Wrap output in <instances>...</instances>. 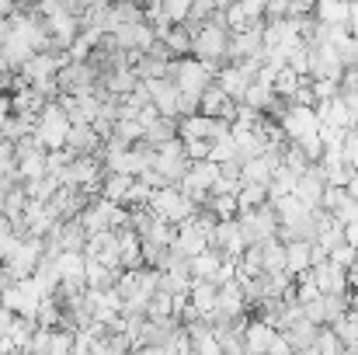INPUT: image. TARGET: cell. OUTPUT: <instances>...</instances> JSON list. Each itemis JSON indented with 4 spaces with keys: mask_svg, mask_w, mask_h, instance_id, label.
Masks as SVG:
<instances>
[{
    "mask_svg": "<svg viewBox=\"0 0 358 355\" xmlns=\"http://www.w3.org/2000/svg\"><path fill=\"white\" fill-rule=\"evenodd\" d=\"M52 265L59 272V282H84V265H87L84 251H59Z\"/></svg>",
    "mask_w": 358,
    "mask_h": 355,
    "instance_id": "obj_23",
    "label": "cell"
},
{
    "mask_svg": "<svg viewBox=\"0 0 358 355\" xmlns=\"http://www.w3.org/2000/svg\"><path fill=\"white\" fill-rule=\"evenodd\" d=\"M345 195L358 202V171H352V178H348V185H345Z\"/></svg>",
    "mask_w": 358,
    "mask_h": 355,
    "instance_id": "obj_58",
    "label": "cell"
},
{
    "mask_svg": "<svg viewBox=\"0 0 358 355\" xmlns=\"http://www.w3.org/2000/svg\"><path fill=\"white\" fill-rule=\"evenodd\" d=\"M237 227L247 244H264L271 237H278V216H275V206L264 202L257 209H247V213H237Z\"/></svg>",
    "mask_w": 358,
    "mask_h": 355,
    "instance_id": "obj_7",
    "label": "cell"
},
{
    "mask_svg": "<svg viewBox=\"0 0 358 355\" xmlns=\"http://www.w3.org/2000/svg\"><path fill=\"white\" fill-rule=\"evenodd\" d=\"M247 21H264V0H234Z\"/></svg>",
    "mask_w": 358,
    "mask_h": 355,
    "instance_id": "obj_49",
    "label": "cell"
},
{
    "mask_svg": "<svg viewBox=\"0 0 358 355\" xmlns=\"http://www.w3.org/2000/svg\"><path fill=\"white\" fill-rule=\"evenodd\" d=\"M178 254H185V258H195V254H202L206 247H209V240L206 234L192 223V220H185L181 227H178V234H174V244H171Z\"/></svg>",
    "mask_w": 358,
    "mask_h": 355,
    "instance_id": "obj_19",
    "label": "cell"
},
{
    "mask_svg": "<svg viewBox=\"0 0 358 355\" xmlns=\"http://www.w3.org/2000/svg\"><path fill=\"white\" fill-rule=\"evenodd\" d=\"M63 63H66V53H52V49H49V53H35L17 74H21L24 84H38V81H52Z\"/></svg>",
    "mask_w": 358,
    "mask_h": 355,
    "instance_id": "obj_9",
    "label": "cell"
},
{
    "mask_svg": "<svg viewBox=\"0 0 358 355\" xmlns=\"http://www.w3.org/2000/svg\"><path fill=\"white\" fill-rule=\"evenodd\" d=\"M296 181H299V174L289 171L285 164H278V167L271 171V181H268V202H275V199H282V195H292V192H296Z\"/></svg>",
    "mask_w": 358,
    "mask_h": 355,
    "instance_id": "obj_28",
    "label": "cell"
},
{
    "mask_svg": "<svg viewBox=\"0 0 358 355\" xmlns=\"http://www.w3.org/2000/svg\"><path fill=\"white\" fill-rule=\"evenodd\" d=\"M261 272H264V275L285 272V244H282L278 237H271V240L261 244Z\"/></svg>",
    "mask_w": 358,
    "mask_h": 355,
    "instance_id": "obj_29",
    "label": "cell"
},
{
    "mask_svg": "<svg viewBox=\"0 0 358 355\" xmlns=\"http://www.w3.org/2000/svg\"><path fill=\"white\" fill-rule=\"evenodd\" d=\"M271 206H275L278 227H289V223H296V220H303V216L310 213V206H303L296 195H282V199H275Z\"/></svg>",
    "mask_w": 358,
    "mask_h": 355,
    "instance_id": "obj_32",
    "label": "cell"
},
{
    "mask_svg": "<svg viewBox=\"0 0 358 355\" xmlns=\"http://www.w3.org/2000/svg\"><path fill=\"white\" fill-rule=\"evenodd\" d=\"M157 118H160V112H157L153 105H143V109L136 112V122H139V129H143V132H146V129H150Z\"/></svg>",
    "mask_w": 358,
    "mask_h": 355,
    "instance_id": "obj_53",
    "label": "cell"
},
{
    "mask_svg": "<svg viewBox=\"0 0 358 355\" xmlns=\"http://www.w3.org/2000/svg\"><path fill=\"white\" fill-rule=\"evenodd\" d=\"M80 227H84V234H101V230H122V227H129V209L119 206V202H108V199H101V195H94L84 209H80Z\"/></svg>",
    "mask_w": 358,
    "mask_h": 355,
    "instance_id": "obj_3",
    "label": "cell"
},
{
    "mask_svg": "<svg viewBox=\"0 0 358 355\" xmlns=\"http://www.w3.org/2000/svg\"><path fill=\"white\" fill-rule=\"evenodd\" d=\"M129 185H132V178H129V174H105V178H101V199L125 206Z\"/></svg>",
    "mask_w": 358,
    "mask_h": 355,
    "instance_id": "obj_35",
    "label": "cell"
},
{
    "mask_svg": "<svg viewBox=\"0 0 358 355\" xmlns=\"http://www.w3.org/2000/svg\"><path fill=\"white\" fill-rule=\"evenodd\" d=\"M3 88H10V77H7V74H0V91H3Z\"/></svg>",
    "mask_w": 358,
    "mask_h": 355,
    "instance_id": "obj_60",
    "label": "cell"
},
{
    "mask_svg": "<svg viewBox=\"0 0 358 355\" xmlns=\"http://www.w3.org/2000/svg\"><path fill=\"white\" fill-rule=\"evenodd\" d=\"M289 18V0H264V21Z\"/></svg>",
    "mask_w": 358,
    "mask_h": 355,
    "instance_id": "obj_51",
    "label": "cell"
},
{
    "mask_svg": "<svg viewBox=\"0 0 358 355\" xmlns=\"http://www.w3.org/2000/svg\"><path fill=\"white\" fill-rule=\"evenodd\" d=\"M230 136H234V143H237V160H250V157H261L264 153V136L257 132V129H237V125H230Z\"/></svg>",
    "mask_w": 358,
    "mask_h": 355,
    "instance_id": "obj_22",
    "label": "cell"
},
{
    "mask_svg": "<svg viewBox=\"0 0 358 355\" xmlns=\"http://www.w3.org/2000/svg\"><path fill=\"white\" fill-rule=\"evenodd\" d=\"M271 164L264 160V157H250V160H243L240 164V178L243 181H254V185H264L268 188V181H271Z\"/></svg>",
    "mask_w": 358,
    "mask_h": 355,
    "instance_id": "obj_36",
    "label": "cell"
},
{
    "mask_svg": "<svg viewBox=\"0 0 358 355\" xmlns=\"http://www.w3.org/2000/svg\"><path fill=\"white\" fill-rule=\"evenodd\" d=\"M348 7H352V0H317L313 18L320 25H348Z\"/></svg>",
    "mask_w": 358,
    "mask_h": 355,
    "instance_id": "obj_27",
    "label": "cell"
},
{
    "mask_svg": "<svg viewBox=\"0 0 358 355\" xmlns=\"http://www.w3.org/2000/svg\"><path fill=\"white\" fill-rule=\"evenodd\" d=\"M230 4H234V0H213V7H216V11H227Z\"/></svg>",
    "mask_w": 358,
    "mask_h": 355,
    "instance_id": "obj_59",
    "label": "cell"
},
{
    "mask_svg": "<svg viewBox=\"0 0 358 355\" xmlns=\"http://www.w3.org/2000/svg\"><path fill=\"white\" fill-rule=\"evenodd\" d=\"M220 261H223V254H220V251H213V247H206L202 254L188 258V272H192V279H209V282H213V275H216Z\"/></svg>",
    "mask_w": 358,
    "mask_h": 355,
    "instance_id": "obj_30",
    "label": "cell"
},
{
    "mask_svg": "<svg viewBox=\"0 0 358 355\" xmlns=\"http://www.w3.org/2000/svg\"><path fill=\"white\" fill-rule=\"evenodd\" d=\"M14 171H17V181H35V178H45V150H14Z\"/></svg>",
    "mask_w": 358,
    "mask_h": 355,
    "instance_id": "obj_18",
    "label": "cell"
},
{
    "mask_svg": "<svg viewBox=\"0 0 358 355\" xmlns=\"http://www.w3.org/2000/svg\"><path fill=\"white\" fill-rule=\"evenodd\" d=\"M227 49H230V32H227L223 25L206 21V25H199V28L192 32V56H195L199 63H206L213 74L227 63Z\"/></svg>",
    "mask_w": 358,
    "mask_h": 355,
    "instance_id": "obj_1",
    "label": "cell"
},
{
    "mask_svg": "<svg viewBox=\"0 0 358 355\" xmlns=\"http://www.w3.org/2000/svg\"><path fill=\"white\" fill-rule=\"evenodd\" d=\"M345 244H352V247H358V220H352V223H345Z\"/></svg>",
    "mask_w": 358,
    "mask_h": 355,
    "instance_id": "obj_56",
    "label": "cell"
},
{
    "mask_svg": "<svg viewBox=\"0 0 358 355\" xmlns=\"http://www.w3.org/2000/svg\"><path fill=\"white\" fill-rule=\"evenodd\" d=\"M268 355H292V345L285 342V335H282V331H278V335H275V342L268 345Z\"/></svg>",
    "mask_w": 358,
    "mask_h": 355,
    "instance_id": "obj_54",
    "label": "cell"
},
{
    "mask_svg": "<svg viewBox=\"0 0 358 355\" xmlns=\"http://www.w3.org/2000/svg\"><path fill=\"white\" fill-rule=\"evenodd\" d=\"M21 188H24V195H28L31 202H49V199L56 195V188H59V185H56V178H49V174H45V178L24 181Z\"/></svg>",
    "mask_w": 358,
    "mask_h": 355,
    "instance_id": "obj_40",
    "label": "cell"
},
{
    "mask_svg": "<svg viewBox=\"0 0 358 355\" xmlns=\"http://www.w3.org/2000/svg\"><path fill=\"white\" fill-rule=\"evenodd\" d=\"M146 209H150L157 220H164V223H171V227H181L185 220H192V213H195L199 206H195L178 185H164V188H153Z\"/></svg>",
    "mask_w": 358,
    "mask_h": 355,
    "instance_id": "obj_2",
    "label": "cell"
},
{
    "mask_svg": "<svg viewBox=\"0 0 358 355\" xmlns=\"http://www.w3.org/2000/svg\"><path fill=\"white\" fill-rule=\"evenodd\" d=\"M160 7H164V18L171 25H185L188 11H192V0H160Z\"/></svg>",
    "mask_w": 358,
    "mask_h": 355,
    "instance_id": "obj_45",
    "label": "cell"
},
{
    "mask_svg": "<svg viewBox=\"0 0 358 355\" xmlns=\"http://www.w3.org/2000/svg\"><path fill=\"white\" fill-rule=\"evenodd\" d=\"M112 4H143V0H112Z\"/></svg>",
    "mask_w": 358,
    "mask_h": 355,
    "instance_id": "obj_62",
    "label": "cell"
},
{
    "mask_svg": "<svg viewBox=\"0 0 358 355\" xmlns=\"http://www.w3.org/2000/svg\"><path fill=\"white\" fill-rule=\"evenodd\" d=\"M303 81L306 77H299L296 70H289V67H282L278 74H275V81H271V91H275V98H282V102H289L299 88H303Z\"/></svg>",
    "mask_w": 358,
    "mask_h": 355,
    "instance_id": "obj_34",
    "label": "cell"
},
{
    "mask_svg": "<svg viewBox=\"0 0 358 355\" xmlns=\"http://www.w3.org/2000/svg\"><path fill=\"white\" fill-rule=\"evenodd\" d=\"M240 105H247V109H254V112H261V116H268V112H271V105H275V91L254 81V84H250V88L243 91V98H240Z\"/></svg>",
    "mask_w": 358,
    "mask_h": 355,
    "instance_id": "obj_31",
    "label": "cell"
},
{
    "mask_svg": "<svg viewBox=\"0 0 358 355\" xmlns=\"http://www.w3.org/2000/svg\"><path fill=\"white\" fill-rule=\"evenodd\" d=\"M188 153H185V143L174 136V139H167V143H157L153 146V167L150 171H157L167 185H178L185 174H188Z\"/></svg>",
    "mask_w": 358,
    "mask_h": 355,
    "instance_id": "obj_6",
    "label": "cell"
},
{
    "mask_svg": "<svg viewBox=\"0 0 358 355\" xmlns=\"http://www.w3.org/2000/svg\"><path fill=\"white\" fill-rule=\"evenodd\" d=\"M101 136L91 129V125H70V132H66V153L70 157H98V150H101Z\"/></svg>",
    "mask_w": 358,
    "mask_h": 355,
    "instance_id": "obj_14",
    "label": "cell"
},
{
    "mask_svg": "<svg viewBox=\"0 0 358 355\" xmlns=\"http://www.w3.org/2000/svg\"><path fill=\"white\" fill-rule=\"evenodd\" d=\"M310 247H313V240H285V272L292 279L310 272Z\"/></svg>",
    "mask_w": 358,
    "mask_h": 355,
    "instance_id": "obj_25",
    "label": "cell"
},
{
    "mask_svg": "<svg viewBox=\"0 0 358 355\" xmlns=\"http://www.w3.org/2000/svg\"><path fill=\"white\" fill-rule=\"evenodd\" d=\"M164 317H174V296L157 289L146 303V321H164Z\"/></svg>",
    "mask_w": 358,
    "mask_h": 355,
    "instance_id": "obj_42",
    "label": "cell"
},
{
    "mask_svg": "<svg viewBox=\"0 0 358 355\" xmlns=\"http://www.w3.org/2000/svg\"><path fill=\"white\" fill-rule=\"evenodd\" d=\"M285 335V342L292 345V352H303V349H313V342H317V335H320V328L317 324H310V321H299V324H292L289 331H282Z\"/></svg>",
    "mask_w": 358,
    "mask_h": 355,
    "instance_id": "obj_33",
    "label": "cell"
},
{
    "mask_svg": "<svg viewBox=\"0 0 358 355\" xmlns=\"http://www.w3.org/2000/svg\"><path fill=\"white\" fill-rule=\"evenodd\" d=\"M213 77L216 74L206 63H199L195 56H181V60H171L167 63V81H174V88L181 95H192V98H199L213 84Z\"/></svg>",
    "mask_w": 358,
    "mask_h": 355,
    "instance_id": "obj_5",
    "label": "cell"
},
{
    "mask_svg": "<svg viewBox=\"0 0 358 355\" xmlns=\"http://www.w3.org/2000/svg\"><path fill=\"white\" fill-rule=\"evenodd\" d=\"M324 188H327V174H324V167H320V164H310V167L299 174V181H296V192H292V195H296L303 206L320 209Z\"/></svg>",
    "mask_w": 358,
    "mask_h": 355,
    "instance_id": "obj_10",
    "label": "cell"
},
{
    "mask_svg": "<svg viewBox=\"0 0 358 355\" xmlns=\"http://www.w3.org/2000/svg\"><path fill=\"white\" fill-rule=\"evenodd\" d=\"M331 331L338 335V342H341V345H352V342L358 338V314H355V310L341 314V317L331 324Z\"/></svg>",
    "mask_w": 358,
    "mask_h": 355,
    "instance_id": "obj_43",
    "label": "cell"
},
{
    "mask_svg": "<svg viewBox=\"0 0 358 355\" xmlns=\"http://www.w3.org/2000/svg\"><path fill=\"white\" fill-rule=\"evenodd\" d=\"M268 202V188L264 185H254V181H243L237 192V213H247V209H257Z\"/></svg>",
    "mask_w": 358,
    "mask_h": 355,
    "instance_id": "obj_37",
    "label": "cell"
},
{
    "mask_svg": "<svg viewBox=\"0 0 358 355\" xmlns=\"http://www.w3.org/2000/svg\"><path fill=\"white\" fill-rule=\"evenodd\" d=\"M209 160H213V164L237 160V143H234V136H230V132H223V136H216V139L209 143Z\"/></svg>",
    "mask_w": 358,
    "mask_h": 355,
    "instance_id": "obj_39",
    "label": "cell"
},
{
    "mask_svg": "<svg viewBox=\"0 0 358 355\" xmlns=\"http://www.w3.org/2000/svg\"><path fill=\"white\" fill-rule=\"evenodd\" d=\"M331 216H334L341 227H345V223H352V220H358V202L355 199H345L338 209H331Z\"/></svg>",
    "mask_w": 358,
    "mask_h": 355,
    "instance_id": "obj_48",
    "label": "cell"
},
{
    "mask_svg": "<svg viewBox=\"0 0 358 355\" xmlns=\"http://www.w3.org/2000/svg\"><path fill=\"white\" fill-rule=\"evenodd\" d=\"M112 42L119 46L122 53H146L157 42V35H153V28L146 21H139V25H119L112 32Z\"/></svg>",
    "mask_w": 358,
    "mask_h": 355,
    "instance_id": "obj_12",
    "label": "cell"
},
{
    "mask_svg": "<svg viewBox=\"0 0 358 355\" xmlns=\"http://www.w3.org/2000/svg\"><path fill=\"white\" fill-rule=\"evenodd\" d=\"M275 328H268L261 317H254V321H247L243 324V345H247V352L250 355H268V345L275 342Z\"/></svg>",
    "mask_w": 358,
    "mask_h": 355,
    "instance_id": "obj_20",
    "label": "cell"
},
{
    "mask_svg": "<svg viewBox=\"0 0 358 355\" xmlns=\"http://www.w3.org/2000/svg\"><path fill=\"white\" fill-rule=\"evenodd\" d=\"M10 116H14V112H10V95H3V91H0V125H3Z\"/></svg>",
    "mask_w": 358,
    "mask_h": 355,
    "instance_id": "obj_57",
    "label": "cell"
},
{
    "mask_svg": "<svg viewBox=\"0 0 358 355\" xmlns=\"http://www.w3.org/2000/svg\"><path fill=\"white\" fill-rule=\"evenodd\" d=\"M275 122H278V129H282V136L289 143H299L303 136H310V132L320 129V118H317V112L310 105H292V102H285V112L275 118Z\"/></svg>",
    "mask_w": 358,
    "mask_h": 355,
    "instance_id": "obj_8",
    "label": "cell"
},
{
    "mask_svg": "<svg viewBox=\"0 0 358 355\" xmlns=\"http://www.w3.org/2000/svg\"><path fill=\"white\" fill-rule=\"evenodd\" d=\"M282 164L289 167V171H296V174H303L306 167H310V157L296 146V143H285V150H282Z\"/></svg>",
    "mask_w": 358,
    "mask_h": 355,
    "instance_id": "obj_44",
    "label": "cell"
},
{
    "mask_svg": "<svg viewBox=\"0 0 358 355\" xmlns=\"http://www.w3.org/2000/svg\"><path fill=\"white\" fill-rule=\"evenodd\" d=\"M157 42H164V46H167V53H171L174 60H181V56H188V53H192V28H188V25H171Z\"/></svg>",
    "mask_w": 358,
    "mask_h": 355,
    "instance_id": "obj_26",
    "label": "cell"
},
{
    "mask_svg": "<svg viewBox=\"0 0 358 355\" xmlns=\"http://www.w3.org/2000/svg\"><path fill=\"white\" fill-rule=\"evenodd\" d=\"M303 4H310V7H313V4H317V0H303Z\"/></svg>",
    "mask_w": 358,
    "mask_h": 355,
    "instance_id": "obj_63",
    "label": "cell"
},
{
    "mask_svg": "<svg viewBox=\"0 0 358 355\" xmlns=\"http://www.w3.org/2000/svg\"><path fill=\"white\" fill-rule=\"evenodd\" d=\"M45 28H49V39H52V53H66L80 32V18H73L70 11H59V14H49L45 18Z\"/></svg>",
    "mask_w": 358,
    "mask_h": 355,
    "instance_id": "obj_11",
    "label": "cell"
},
{
    "mask_svg": "<svg viewBox=\"0 0 358 355\" xmlns=\"http://www.w3.org/2000/svg\"><path fill=\"white\" fill-rule=\"evenodd\" d=\"M143 84H146V91H150V105H153L160 116L178 118V98H181V91L174 88V81L157 77V81H143Z\"/></svg>",
    "mask_w": 358,
    "mask_h": 355,
    "instance_id": "obj_13",
    "label": "cell"
},
{
    "mask_svg": "<svg viewBox=\"0 0 358 355\" xmlns=\"http://www.w3.org/2000/svg\"><path fill=\"white\" fill-rule=\"evenodd\" d=\"M216 293H220V286H216V282H209V279H192L188 303L199 310V317H206V314H213V310H216Z\"/></svg>",
    "mask_w": 358,
    "mask_h": 355,
    "instance_id": "obj_24",
    "label": "cell"
},
{
    "mask_svg": "<svg viewBox=\"0 0 358 355\" xmlns=\"http://www.w3.org/2000/svg\"><path fill=\"white\" fill-rule=\"evenodd\" d=\"M310 91H313L317 102H331V98L341 95V84L338 81H310Z\"/></svg>",
    "mask_w": 358,
    "mask_h": 355,
    "instance_id": "obj_46",
    "label": "cell"
},
{
    "mask_svg": "<svg viewBox=\"0 0 358 355\" xmlns=\"http://www.w3.org/2000/svg\"><path fill=\"white\" fill-rule=\"evenodd\" d=\"M31 7V0H0V18L7 21V18H14L17 11H28Z\"/></svg>",
    "mask_w": 358,
    "mask_h": 355,
    "instance_id": "obj_52",
    "label": "cell"
},
{
    "mask_svg": "<svg viewBox=\"0 0 358 355\" xmlns=\"http://www.w3.org/2000/svg\"><path fill=\"white\" fill-rule=\"evenodd\" d=\"M10 324H14V314H10L7 307H0V338H7V331H10Z\"/></svg>",
    "mask_w": 358,
    "mask_h": 355,
    "instance_id": "obj_55",
    "label": "cell"
},
{
    "mask_svg": "<svg viewBox=\"0 0 358 355\" xmlns=\"http://www.w3.org/2000/svg\"><path fill=\"white\" fill-rule=\"evenodd\" d=\"M66 132H70V116L59 102H45V109L35 118V139L42 150H63L66 146Z\"/></svg>",
    "mask_w": 358,
    "mask_h": 355,
    "instance_id": "obj_4",
    "label": "cell"
},
{
    "mask_svg": "<svg viewBox=\"0 0 358 355\" xmlns=\"http://www.w3.org/2000/svg\"><path fill=\"white\" fill-rule=\"evenodd\" d=\"M178 136V118H157L146 132H143V143H150V146H157V143H167V139H174Z\"/></svg>",
    "mask_w": 358,
    "mask_h": 355,
    "instance_id": "obj_38",
    "label": "cell"
},
{
    "mask_svg": "<svg viewBox=\"0 0 358 355\" xmlns=\"http://www.w3.org/2000/svg\"><path fill=\"white\" fill-rule=\"evenodd\" d=\"M202 209H209L216 220H234L237 216V195H209L202 202Z\"/></svg>",
    "mask_w": 358,
    "mask_h": 355,
    "instance_id": "obj_41",
    "label": "cell"
},
{
    "mask_svg": "<svg viewBox=\"0 0 358 355\" xmlns=\"http://www.w3.org/2000/svg\"><path fill=\"white\" fill-rule=\"evenodd\" d=\"M234 112H237V102H230L216 84H209L202 95H199V116H209V118H234Z\"/></svg>",
    "mask_w": 358,
    "mask_h": 355,
    "instance_id": "obj_16",
    "label": "cell"
},
{
    "mask_svg": "<svg viewBox=\"0 0 358 355\" xmlns=\"http://www.w3.org/2000/svg\"><path fill=\"white\" fill-rule=\"evenodd\" d=\"M292 355H317V349H303V352H292Z\"/></svg>",
    "mask_w": 358,
    "mask_h": 355,
    "instance_id": "obj_61",
    "label": "cell"
},
{
    "mask_svg": "<svg viewBox=\"0 0 358 355\" xmlns=\"http://www.w3.org/2000/svg\"><path fill=\"white\" fill-rule=\"evenodd\" d=\"M119 275V268H112L105 261H94V258H87V265H84V286L87 289H115Z\"/></svg>",
    "mask_w": 358,
    "mask_h": 355,
    "instance_id": "obj_21",
    "label": "cell"
},
{
    "mask_svg": "<svg viewBox=\"0 0 358 355\" xmlns=\"http://www.w3.org/2000/svg\"><path fill=\"white\" fill-rule=\"evenodd\" d=\"M331 261H334L338 268H345V272H348V268H352V265L358 261V247H352V244H341V247H334V251H331Z\"/></svg>",
    "mask_w": 358,
    "mask_h": 355,
    "instance_id": "obj_47",
    "label": "cell"
},
{
    "mask_svg": "<svg viewBox=\"0 0 358 355\" xmlns=\"http://www.w3.org/2000/svg\"><path fill=\"white\" fill-rule=\"evenodd\" d=\"M261 32H264V28H261ZM261 32H234V35H230V49H227V63H230V60H264Z\"/></svg>",
    "mask_w": 358,
    "mask_h": 355,
    "instance_id": "obj_15",
    "label": "cell"
},
{
    "mask_svg": "<svg viewBox=\"0 0 358 355\" xmlns=\"http://www.w3.org/2000/svg\"><path fill=\"white\" fill-rule=\"evenodd\" d=\"M188 160H206L209 157V139H181Z\"/></svg>",
    "mask_w": 358,
    "mask_h": 355,
    "instance_id": "obj_50",
    "label": "cell"
},
{
    "mask_svg": "<svg viewBox=\"0 0 358 355\" xmlns=\"http://www.w3.org/2000/svg\"><path fill=\"white\" fill-rule=\"evenodd\" d=\"M310 275H313V282H317L320 293H352V289H348V272L338 268L331 258H327L324 265L310 268Z\"/></svg>",
    "mask_w": 358,
    "mask_h": 355,
    "instance_id": "obj_17",
    "label": "cell"
}]
</instances>
